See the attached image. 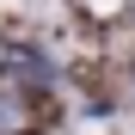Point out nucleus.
<instances>
[{
	"label": "nucleus",
	"mask_w": 135,
	"mask_h": 135,
	"mask_svg": "<svg viewBox=\"0 0 135 135\" xmlns=\"http://www.w3.org/2000/svg\"><path fill=\"white\" fill-rule=\"evenodd\" d=\"M0 55H6V49H0Z\"/></svg>",
	"instance_id": "obj_1"
}]
</instances>
